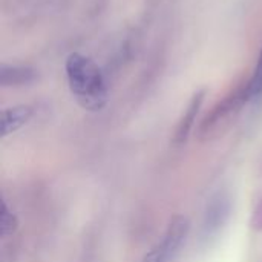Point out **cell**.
I'll use <instances>...</instances> for the list:
<instances>
[{
  "instance_id": "obj_1",
  "label": "cell",
  "mask_w": 262,
  "mask_h": 262,
  "mask_svg": "<svg viewBox=\"0 0 262 262\" xmlns=\"http://www.w3.org/2000/svg\"><path fill=\"white\" fill-rule=\"evenodd\" d=\"M64 69L69 89L78 104L89 112L101 111L107 101V88L98 64L80 52H72L66 58Z\"/></svg>"
},
{
  "instance_id": "obj_2",
  "label": "cell",
  "mask_w": 262,
  "mask_h": 262,
  "mask_svg": "<svg viewBox=\"0 0 262 262\" xmlns=\"http://www.w3.org/2000/svg\"><path fill=\"white\" fill-rule=\"evenodd\" d=\"M190 230V223L186 216H175L167 226V230L160 243L152 247V250L143 258L141 262H170L181 246L184 244Z\"/></svg>"
},
{
  "instance_id": "obj_3",
  "label": "cell",
  "mask_w": 262,
  "mask_h": 262,
  "mask_svg": "<svg viewBox=\"0 0 262 262\" xmlns=\"http://www.w3.org/2000/svg\"><path fill=\"white\" fill-rule=\"evenodd\" d=\"M232 213V200L226 192H218L207 204L203 220V236L206 239L220 233Z\"/></svg>"
},
{
  "instance_id": "obj_4",
  "label": "cell",
  "mask_w": 262,
  "mask_h": 262,
  "mask_svg": "<svg viewBox=\"0 0 262 262\" xmlns=\"http://www.w3.org/2000/svg\"><path fill=\"white\" fill-rule=\"evenodd\" d=\"M204 97H206V91H198L192 100L189 101V106L186 109V112L183 114L178 126H177V130H175V143L177 144H183L186 143V140L189 138L190 132H192V127L195 124V120H196V115L204 103Z\"/></svg>"
},
{
  "instance_id": "obj_5",
  "label": "cell",
  "mask_w": 262,
  "mask_h": 262,
  "mask_svg": "<svg viewBox=\"0 0 262 262\" xmlns=\"http://www.w3.org/2000/svg\"><path fill=\"white\" fill-rule=\"evenodd\" d=\"M32 117V107L28 104H18L6 107L2 112V137H8L25 126Z\"/></svg>"
},
{
  "instance_id": "obj_6",
  "label": "cell",
  "mask_w": 262,
  "mask_h": 262,
  "mask_svg": "<svg viewBox=\"0 0 262 262\" xmlns=\"http://www.w3.org/2000/svg\"><path fill=\"white\" fill-rule=\"evenodd\" d=\"M37 74L32 68L17 66V64H2L0 69V84L2 86H25L32 83Z\"/></svg>"
},
{
  "instance_id": "obj_7",
  "label": "cell",
  "mask_w": 262,
  "mask_h": 262,
  "mask_svg": "<svg viewBox=\"0 0 262 262\" xmlns=\"http://www.w3.org/2000/svg\"><path fill=\"white\" fill-rule=\"evenodd\" d=\"M259 95H262V49L259 52L256 66L253 69V75L247 83V97H249V100L255 98V97H259Z\"/></svg>"
},
{
  "instance_id": "obj_8",
  "label": "cell",
  "mask_w": 262,
  "mask_h": 262,
  "mask_svg": "<svg viewBox=\"0 0 262 262\" xmlns=\"http://www.w3.org/2000/svg\"><path fill=\"white\" fill-rule=\"evenodd\" d=\"M17 218L15 215L8 209L6 203H2V212H0V232L2 236H8L12 235L17 230Z\"/></svg>"
},
{
  "instance_id": "obj_9",
  "label": "cell",
  "mask_w": 262,
  "mask_h": 262,
  "mask_svg": "<svg viewBox=\"0 0 262 262\" xmlns=\"http://www.w3.org/2000/svg\"><path fill=\"white\" fill-rule=\"evenodd\" d=\"M252 226L255 230H262V201L256 206L253 216H252Z\"/></svg>"
}]
</instances>
